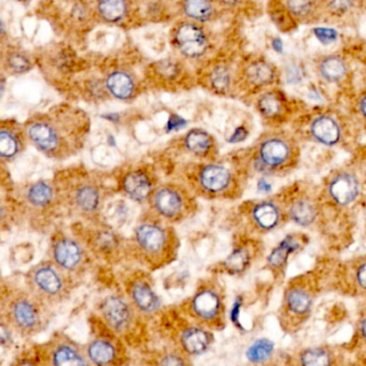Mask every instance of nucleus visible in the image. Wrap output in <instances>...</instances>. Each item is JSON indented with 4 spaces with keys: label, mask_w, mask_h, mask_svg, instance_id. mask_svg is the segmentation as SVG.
<instances>
[{
    "label": "nucleus",
    "mask_w": 366,
    "mask_h": 366,
    "mask_svg": "<svg viewBox=\"0 0 366 366\" xmlns=\"http://www.w3.org/2000/svg\"><path fill=\"white\" fill-rule=\"evenodd\" d=\"M287 83L289 84H297L299 81L302 80V74L301 70L294 64H291L287 68Z\"/></svg>",
    "instance_id": "obj_46"
},
{
    "label": "nucleus",
    "mask_w": 366,
    "mask_h": 366,
    "mask_svg": "<svg viewBox=\"0 0 366 366\" xmlns=\"http://www.w3.org/2000/svg\"><path fill=\"white\" fill-rule=\"evenodd\" d=\"M178 67L172 62H161L158 64V72L168 79L174 78L178 74Z\"/></svg>",
    "instance_id": "obj_45"
},
{
    "label": "nucleus",
    "mask_w": 366,
    "mask_h": 366,
    "mask_svg": "<svg viewBox=\"0 0 366 366\" xmlns=\"http://www.w3.org/2000/svg\"><path fill=\"white\" fill-rule=\"evenodd\" d=\"M275 353V345L268 338L255 341L247 348L246 358L253 364H265L273 359Z\"/></svg>",
    "instance_id": "obj_34"
},
{
    "label": "nucleus",
    "mask_w": 366,
    "mask_h": 366,
    "mask_svg": "<svg viewBox=\"0 0 366 366\" xmlns=\"http://www.w3.org/2000/svg\"><path fill=\"white\" fill-rule=\"evenodd\" d=\"M118 190L133 202L147 203L156 187L158 178L151 164L129 166L118 178Z\"/></svg>",
    "instance_id": "obj_19"
},
{
    "label": "nucleus",
    "mask_w": 366,
    "mask_h": 366,
    "mask_svg": "<svg viewBox=\"0 0 366 366\" xmlns=\"http://www.w3.org/2000/svg\"><path fill=\"white\" fill-rule=\"evenodd\" d=\"M162 316L164 336L171 341L173 350L178 351L186 358L205 355L214 343L213 331L193 321L181 311Z\"/></svg>",
    "instance_id": "obj_9"
},
{
    "label": "nucleus",
    "mask_w": 366,
    "mask_h": 366,
    "mask_svg": "<svg viewBox=\"0 0 366 366\" xmlns=\"http://www.w3.org/2000/svg\"><path fill=\"white\" fill-rule=\"evenodd\" d=\"M24 128L28 142L45 157L66 160L84 147L89 124L82 113L62 111L31 118Z\"/></svg>",
    "instance_id": "obj_1"
},
{
    "label": "nucleus",
    "mask_w": 366,
    "mask_h": 366,
    "mask_svg": "<svg viewBox=\"0 0 366 366\" xmlns=\"http://www.w3.org/2000/svg\"><path fill=\"white\" fill-rule=\"evenodd\" d=\"M353 5V0H330L328 8L331 11L336 14H343L348 12Z\"/></svg>",
    "instance_id": "obj_44"
},
{
    "label": "nucleus",
    "mask_w": 366,
    "mask_h": 366,
    "mask_svg": "<svg viewBox=\"0 0 366 366\" xmlns=\"http://www.w3.org/2000/svg\"><path fill=\"white\" fill-rule=\"evenodd\" d=\"M149 213L166 224H178L197 212L195 195L178 183H164L156 187L149 197Z\"/></svg>",
    "instance_id": "obj_11"
},
{
    "label": "nucleus",
    "mask_w": 366,
    "mask_h": 366,
    "mask_svg": "<svg viewBox=\"0 0 366 366\" xmlns=\"http://www.w3.org/2000/svg\"><path fill=\"white\" fill-rule=\"evenodd\" d=\"M284 203L287 218L301 228H309L317 222L321 203L317 197L307 189L297 188L290 193L280 195Z\"/></svg>",
    "instance_id": "obj_22"
},
{
    "label": "nucleus",
    "mask_w": 366,
    "mask_h": 366,
    "mask_svg": "<svg viewBox=\"0 0 366 366\" xmlns=\"http://www.w3.org/2000/svg\"><path fill=\"white\" fill-rule=\"evenodd\" d=\"M183 11L189 18L207 22L213 16L214 6L211 0H184Z\"/></svg>",
    "instance_id": "obj_36"
},
{
    "label": "nucleus",
    "mask_w": 366,
    "mask_h": 366,
    "mask_svg": "<svg viewBox=\"0 0 366 366\" xmlns=\"http://www.w3.org/2000/svg\"><path fill=\"white\" fill-rule=\"evenodd\" d=\"M8 211L35 222V227L43 226L45 220L52 219L57 210H62L54 180H39L28 183L10 191Z\"/></svg>",
    "instance_id": "obj_7"
},
{
    "label": "nucleus",
    "mask_w": 366,
    "mask_h": 366,
    "mask_svg": "<svg viewBox=\"0 0 366 366\" xmlns=\"http://www.w3.org/2000/svg\"><path fill=\"white\" fill-rule=\"evenodd\" d=\"M51 307L35 297L26 286L3 284L1 290V322L7 324L14 334L28 338L38 336L47 328Z\"/></svg>",
    "instance_id": "obj_4"
},
{
    "label": "nucleus",
    "mask_w": 366,
    "mask_h": 366,
    "mask_svg": "<svg viewBox=\"0 0 366 366\" xmlns=\"http://www.w3.org/2000/svg\"><path fill=\"white\" fill-rule=\"evenodd\" d=\"M157 359L158 361L156 363L159 364V365H185V364L190 363L188 358L185 357L178 351L173 350V349L171 351H166Z\"/></svg>",
    "instance_id": "obj_41"
},
{
    "label": "nucleus",
    "mask_w": 366,
    "mask_h": 366,
    "mask_svg": "<svg viewBox=\"0 0 366 366\" xmlns=\"http://www.w3.org/2000/svg\"><path fill=\"white\" fill-rule=\"evenodd\" d=\"M258 110L263 118H278L282 112V103L275 93H266L258 100Z\"/></svg>",
    "instance_id": "obj_37"
},
{
    "label": "nucleus",
    "mask_w": 366,
    "mask_h": 366,
    "mask_svg": "<svg viewBox=\"0 0 366 366\" xmlns=\"http://www.w3.org/2000/svg\"><path fill=\"white\" fill-rule=\"evenodd\" d=\"M309 135L315 142L324 147H336L343 140L340 122L330 115H319L314 118L309 125Z\"/></svg>",
    "instance_id": "obj_27"
},
{
    "label": "nucleus",
    "mask_w": 366,
    "mask_h": 366,
    "mask_svg": "<svg viewBox=\"0 0 366 366\" xmlns=\"http://www.w3.org/2000/svg\"><path fill=\"white\" fill-rule=\"evenodd\" d=\"M357 341L358 346L366 353V305L361 311L357 320Z\"/></svg>",
    "instance_id": "obj_42"
},
{
    "label": "nucleus",
    "mask_w": 366,
    "mask_h": 366,
    "mask_svg": "<svg viewBox=\"0 0 366 366\" xmlns=\"http://www.w3.org/2000/svg\"><path fill=\"white\" fill-rule=\"evenodd\" d=\"M178 247L180 242L171 224L147 214L133 229L128 253L147 269L154 271L172 263L178 256Z\"/></svg>",
    "instance_id": "obj_3"
},
{
    "label": "nucleus",
    "mask_w": 366,
    "mask_h": 366,
    "mask_svg": "<svg viewBox=\"0 0 366 366\" xmlns=\"http://www.w3.org/2000/svg\"><path fill=\"white\" fill-rule=\"evenodd\" d=\"M180 311L186 317L213 331L224 330L227 324L226 293L215 278H205L195 292L185 299Z\"/></svg>",
    "instance_id": "obj_8"
},
{
    "label": "nucleus",
    "mask_w": 366,
    "mask_h": 366,
    "mask_svg": "<svg viewBox=\"0 0 366 366\" xmlns=\"http://www.w3.org/2000/svg\"><path fill=\"white\" fill-rule=\"evenodd\" d=\"M307 240L309 239L304 233H290L272 249L266 257V266L275 280H280L285 275L289 260L294 253L304 248Z\"/></svg>",
    "instance_id": "obj_23"
},
{
    "label": "nucleus",
    "mask_w": 366,
    "mask_h": 366,
    "mask_svg": "<svg viewBox=\"0 0 366 366\" xmlns=\"http://www.w3.org/2000/svg\"><path fill=\"white\" fill-rule=\"evenodd\" d=\"M220 3L229 6V7H233V6H236L238 4H240L241 0H220Z\"/></svg>",
    "instance_id": "obj_51"
},
{
    "label": "nucleus",
    "mask_w": 366,
    "mask_h": 366,
    "mask_svg": "<svg viewBox=\"0 0 366 366\" xmlns=\"http://www.w3.org/2000/svg\"><path fill=\"white\" fill-rule=\"evenodd\" d=\"M97 328L99 333H93L95 336L85 346L89 363L95 365H120L126 363V348L122 338L101 319Z\"/></svg>",
    "instance_id": "obj_17"
},
{
    "label": "nucleus",
    "mask_w": 366,
    "mask_h": 366,
    "mask_svg": "<svg viewBox=\"0 0 366 366\" xmlns=\"http://www.w3.org/2000/svg\"><path fill=\"white\" fill-rule=\"evenodd\" d=\"M360 113H361L362 118L366 120V97H364L360 103Z\"/></svg>",
    "instance_id": "obj_50"
},
{
    "label": "nucleus",
    "mask_w": 366,
    "mask_h": 366,
    "mask_svg": "<svg viewBox=\"0 0 366 366\" xmlns=\"http://www.w3.org/2000/svg\"><path fill=\"white\" fill-rule=\"evenodd\" d=\"M183 147L187 153L202 161L215 159L216 145L213 137L202 129H191L183 140Z\"/></svg>",
    "instance_id": "obj_28"
},
{
    "label": "nucleus",
    "mask_w": 366,
    "mask_h": 366,
    "mask_svg": "<svg viewBox=\"0 0 366 366\" xmlns=\"http://www.w3.org/2000/svg\"><path fill=\"white\" fill-rule=\"evenodd\" d=\"M297 153L293 143L282 136H270L258 144L253 156V169L262 176H282L294 169Z\"/></svg>",
    "instance_id": "obj_12"
},
{
    "label": "nucleus",
    "mask_w": 366,
    "mask_h": 366,
    "mask_svg": "<svg viewBox=\"0 0 366 366\" xmlns=\"http://www.w3.org/2000/svg\"><path fill=\"white\" fill-rule=\"evenodd\" d=\"M24 285L47 307H54L69 299L76 280L58 268L52 260L33 265L26 275Z\"/></svg>",
    "instance_id": "obj_10"
},
{
    "label": "nucleus",
    "mask_w": 366,
    "mask_h": 366,
    "mask_svg": "<svg viewBox=\"0 0 366 366\" xmlns=\"http://www.w3.org/2000/svg\"><path fill=\"white\" fill-rule=\"evenodd\" d=\"M31 363L45 365H91L85 347L62 332L54 333L45 344L33 349Z\"/></svg>",
    "instance_id": "obj_15"
},
{
    "label": "nucleus",
    "mask_w": 366,
    "mask_h": 366,
    "mask_svg": "<svg viewBox=\"0 0 366 366\" xmlns=\"http://www.w3.org/2000/svg\"><path fill=\"white\" fill-rule=\"evenodd\" d=\"M319 289V280L314 271L295 276L287 282L278 309V320L285 332H297L307 324Z\"/></svg>",
    "instance_id": "obj_6"
},
{
    "label": "nucleus",
    "mask_w": 366,
    "mask_h": 366,
    "mask_svg": "<svg viewBox=\"0 0 366 366\" xmlns=\"http://www.w3.org/2000/svg\"><path fill=\"white\" fill-rule=\"evenodd\" d=\"M342 272L346 290L351 294L366 297V255L349 261Z\"/></svg>",
    "instance_id": "obj_29"
},
{
    "label": "nucleus",
    "mask_w": 366,
    "mask_h": 366,
    "mask_svg": "<svg viewBox=\"0 0 366 366\" xmlns=\"http://www.w3.org/2000/svg\"><path fill=\"white\" fill-rule=\"evenodd\" d=\"M100 319L103 320L120 338L129 336L141 317L126 294H111L99 304Z\"/></svg>",
    "instance_id": "obj_18"
},
{
    "label": "nucleus",
    "mask_w": 366,
    "mask_h": 366,
    "mask_svg": "<svg viewBox=\"0 0 366 366\" xmlns=\"http://www.w3.org/2000/svg\"><path fill=\"white\" fill-rule=\"evenodd\" d=\"M93 256L114 262L128 253V244L103 222H80L72 228Z\"/></svg>",
    "instance_id": "obj_14"
},
{
    "label": "nucleus",
    "mask_w": 366,
    "mask_h": 366,
    "mask_svg": "<svg viewBox=\"0 0 366 366\" xmlns=\"http://www.w3.org/2000/svg\"><path fill=\"white\" fill-rule=\"evenodd\" d=\"M210 83L212 88L220 95L228 93L231 86L230 70L224 66H217L214 68L210 76Z\"/></svg>",
    "instance_id": "obj_38"
},
{
    "label": "nucleus",
    "mask_w": 366,
    "mask_h": 366,
    "mask_svg": "<svg viewBox=\"0 0 366 366\" xmlns=\"http://www.w3.org/2000/svg\"><path fill=\"white\" fill-rule=\"evenodd\" d=\"M272 47L278 53H282V42L280 38L274 39L273 42H272Z\"/></svg>",
    "instance_id": "obj_49"
},
{
    "label": "nucleus",
    "mask_w": 366,
    "mask_h": 366,
    "mask_svg": "<svg viewBox=\"0 0 366 366\" xmlns=\"http://www.w3.org/2000/svg\"><path fill=\"white\" fill-rule=\"evenodd\" d=\"M185 125H186V122L182 118L178 115H172L169 122H168V128L170 130H176V129L181 128V127L185 126Z\"/></svg>",
    "instance_id": "obj_48"
},
{
    "label": "nucleus",
    "mask_w": 366,
    "mask_h": 366,
    "mask_svg": "<svg viewBox=\"0 0 366 366\" xmlns=\"http://www.w3.org/2000/svg\"><path fill=\"white\" fill-rule=\"evenodd\" d=\"M297 364L303 366H326L336 364L338 355L330 347L313 346L297 353Z\"/></svg>",
    "instance_id": "obj_30"
},
{
    "label": "nucleus",
    "mask_w": 366,
    "mask_h": 366,
    "mask_svg": "<svg viewBox=\"0 0 366 366\" xmlns=\"http://www.w3.org/2000/svg\"><path fill=\"white\" fill-rule=\"evenodd\" d=\"M176 47L183 55L189 58L202 56L209 47V40L205 30L193 23H183L176 29Z\"/></svg>",
    "instance_id": "obj_25"
},
{
    "label": "nucleus",
    "mask_w": 366,
    "mask_h": 366,
    "mask_svg": "<svg viewBox=\"0 0 366 366\" xmlns=\"http://www.w3.org/2000/svg\"><path fill=\"white\" fill-rule=\"evenodd\" d=\"M361 183L355 172L349 169H338L326 178L324 188V199L331 207L338 210L347 209L357 202L361 195Z\"/></svg>",
    "instance_id": "obj_20"
},
{
    "label": "nucleus",
    "mask_w": 366,
    "mask_h": 366,
    "mask_svg": "<svg viewBox=\"0 0 366 366\" xmlns=\"http://www.w3.org/2000/svg\"><path fill=\"white\" fill-rule=\"evenodd\" d=\"M261 251V243L256 239L247 238L246 240L241 241L220 264L222 271L233 276L244 274L251 269Z\"/></svg>",
    "instance_id": "obj_24"
},
{
    "label": "nucleus",
    "mask_w": 366,
    "mask_h": 366,
    "mask_svg": "<svg viewBox=\"0 0 366 366\" xmlns=\"http://www.w3.org/2000/svg\"><path fill=\"white\" fill-rule=\"evenodd\" d=\"M240 210L246 226L259 234L273 232L288 220L280 195L244 202Z\"/></svg>",
    "instance_id": "obj_16"
},
{
    "label": "nucleus",
    "mask_w": 366,
    "mask_h": 366,
    "mask_svg": "<svg viewBox=\"0 0 366 366\" xmlns=\"http://www.w3.org/2000/svg\"><path fill=\"white\" fill-rule=\"evenodd\" d=\"M318 72L324 81L328 83H338L344 80L348 72L346 62L340 56H326L320 60Z\"/></svg>",
    "instance_id": "obj_31"
},
{
    "label": "nucleus",
    "mask_w": 366,
    "mask_h": 366,
    "mask_svg": "<svg viewBox=\"0 0 366 366\" xmlns=\"http://www.w3.org/2000/svg\"><path fill=\"white\" fill-rule=\"evenodd\" d=\"M108 91L118 99L125 100L130 98L135 91L133 79L125 72H114L107 78Z\"/></svg>",
    "instance_id": "obj_32"
},
{
    "label": "nucleus",
    "mask_w": 366,
    "mask_h": 366,
    "mask_svg": "<svg viewBox=\"0 0 366 366\" xmlns=\"http://www.w3.org/2000/svg\"><path fill=\"white\" fill-rule=\"evenodd\" d=\"M27 139L25 128L12 122H3L0 129V158L3 164L13 161L24 151Z\"/></svg>",
    "instance_id": "obj_26"
},
{
    "label": "nucleus",
    "mask_w": 366,
    "mask_h": 366,
    "mask_svg": "<svg viewBox=\"0 0 366 366\" xmlns=\"http://www.w3.org/2000/svg\"><path fill=\"white\" fill-rule=\"evenodd\" d=\"M53 180L62 210L84 222H103L101 212L109 195L103 178L72 166L56 173Z\"/></svg>",
    "instance_id": "obj_2"
},
{
    "label": "nucleus",
    "mask_w": 366,
    "mask_h": 366,
    "mask_svg": "<svg viewBox=\"0 0 366 366\" xmlns=\"http://www.w3.org/2000/svg\"><path fill=\"white\" fill-rule=\"evenodd\" d=\"M7 64L9 69L16 74H24L31 68L30 60L21 52H11L8 54Z\"/></svg>",
    "instance_id": "obj_39"
},
{
    "label": "nucleus",
    "mask_w": 366,
    "mask_h": 366,
    "mask_svg": "<svg viewBox=\"0 0 366 366\" xmlns=\"http://www.w3.org/2000/svg\"><path fill=\"white\" fill-rule=\"evenodd\" d=\"M289 12L297 18H307L314 10L313 0H287Z\"/></svg>",
    "instance_id": "obj_40"
},
{
    "label": "nucleus",
    "mask_w": 366,
    "mask_h": 366,
    "mask_svg": "<svg viewBox=\"0 0 366 366\" xmlns=\"http://www.w3.org/2000/svg\"><path fill=\"white\" fill-rule=\"evenodd\" d=\"M181 169L185 186L198 197L236 199L242 193L241 178L236 169L222 162H193L185 164Z\"/></svg>",
    "instance_id": "obj_5"
},
{
    "label": "nucleus",
    "mask_w": 366,
    "mask_h": 366,
    "mask_svg": "<svg viewBox=\"0 0 366 366\" xmlns=\"http://www.w3.org/2000/svg\"><path fill=\"white\" fill-rule=\"evenodd\" d=\"M91 255L86 245L76 236L56 232L50 244V260L74 280L82 278L91 266Z\"/></svg>",
    "instance_id": "obj_13"
},
{
    "label": "nucleus",
    "mask_w": 366,
    "mask_h": 366,
    "mask_svg": "<svg viewBox=\"0 0 366 366\" xmlns=\"http://www.w3.org/2000/svg\"><path fill=\"white\" fill-rule=\"evenodd\" d=\"M246 78L248 82L255 86H266L272 84L275 80V72L271 64L258 60L247 67Z\"/></svg>",
    "instance_id": "obj_33"
},
{
    "label": "nucleus",
    "mask_w": 366,
    "mask_h": 366,
    "mask_svg": "<svg viewBox=\"0 0 366 366\" xmlns=\"http://www.w3.org/2000/svg\"><path fill=\"white\" fill-rule=\"evenodd\" d=\"M314 33H315L316 38L322 45H331L338 38V33L336 29L326 28V27H317V28L314 29Z\"/></svg>",
    "instance_id": "obj_43"
},
{
    "label": "nucleus",
    "mask_w": 366,
    "mask_h": 366,
    "mask_svg": "<svg viewBox=\"0 0 366 366\" xmlns=\"http://www.w3.org/2000/svg\"><path fill=\"white\" fill-rule=\"evenodd\" d=\"M125 294L141 316L151 317L161 309V299L149 274L137 271L125 280Z\"/></svg>",
    "instance_id": "obj_21"
},
{
    "label": "nucleus",
    "mask_w": 366,
    "mask_h": 366,
    "mask_svg": "<svg viewBox=\"0 0 366 366\" xmlns=\"http://www.w3.org/2000/svg\"><path fill=\"white\" fill-rule=\"evenodd\" d=\"M247 137V130L244 128V127H239L234 130L232 136H231L230 140L229 142L231 143H238L241 142V141H244Z\"/></svg>",
    "instance_id": "obj_47"
},
{
    "label": "nucleus",
    "mask_w": 366,
    "mask_h": 366,
    "mask_svg": "<svg viewBox=\"0 0 366 366\" xmlns=\"http://www.w3.org/2000/svg\"><path fill=\"white\" fill-rule=\"evenodd\" d=\"M98 12L107 22L118 23L126 16L128 4L126 0H99Z\"/></svg>",
    "instance_id": "obj_35"
}]
</instances>
